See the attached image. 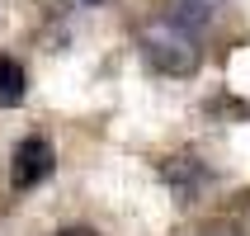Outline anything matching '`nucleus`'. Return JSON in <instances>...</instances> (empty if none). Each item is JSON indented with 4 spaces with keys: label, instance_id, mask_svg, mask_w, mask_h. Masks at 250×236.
I'll use <instances>...</instances> for the list:
<instances>
[{
    "label": "nucleus",
    "instance_id": "f257e3e1",
    "mask_svg": "<svg viewBox=\"0 0 250 236\" xmlns=\"http://www.w3.org/2000/svg\"><path fill=\"white\" fill-rule=\"evenodd\" d=\"M142 52L161 76H194L203 62V47L189 28H180L175 19H151L142 28Z\"/></svg>",
    "mask_w": 250,
    "mask_h": 236
},
{
    "label": "nucleus",
    "instance_id": "f03ea898",
    "mask_svg": "<svg viewBox=\"0 0 250 236\" xmlns=\"http://www.w3.org/2000/svg\"><path fill=\"white\" fill-rule=\"evenodd\" d=\"M10 175L19 189H33V184H42L47 175H52V147L42 137H24L19 142V151H14L10 161Z\"/></svg>",
    "mask_w": 250,
    "mask_h": 236
},
{
    "label": "nucleus",
    "instance_id": "7ed1b4c3",
    "mask_svg": "<svg viewBox=\"0 0 250 236\" xmlns=\"http://www.w3.org/2000/svg\"><path fill=\"white\" fill-rule=\"evenodd\" d=\"M166 180L175 184V189H180L184 198H189V194L198 189V184L208 180V175H203V170H198L194 161H189V156H180V161H170V166H166Z\"/></svg>",
    "mask_w": 250,
    "mask_h": 236
},
{
    "label": "nucleus",
    "instance_id": "20e7f679",
    "mask_svg": "<svg viewBox=\"0 0 250 236\" xmlns=\"http://www.w3.org/2000/svg\"><path fill=\"white\" fill-rule=\"evenodd\" d=\"M24 99V66L0 57V104H19Z\"/></svg>",
    "mask_w": 250,
    "mask_h": 236
},
{
    "label": "nucleus",
    "instance_id": "39448f33",
    "mask_svg": "<svg viewBox=\"0 0 250 236\" xmlns=\"http://www.w3.org/2000/svg\"><path fill=\"white\" fill-rule=\"evenodd\" d=\"M175 24L180 28H189V33H194V24H208V5H203V0H175Z\"/></svg>",
    "mask_w": 250,
    "mask_h": 236
},
{
    "label": "nucleus",
    "instance_id": "423d86ee",
    "mask_svg": "<svg viewBox=\"0 0 250 236\" xmlns=\"http://www.w3.org/2000/svg\"><path fill=\"white\" fill-rule=\"evenodd\" d=\"M62 236H95V232H85V227H71V232H62Z\"/></svg>",
    "mask_w": 250,
    "mask_h": 236
},
{
    "label": "nucleus",
    "instance_id": "0eeeda50",
    "mask_svg": "<svg viewBox=\"0 0 250 236\" xmlns=\"http://www.w3.org/2000/svg\"><path fill=\"white\" fill-rule=\"evenodd\" d=\"M85 5H104V0H85Z\"/></svg>",
    "mask_w": 250,
    "mask_h": 236
}]
</instances>
